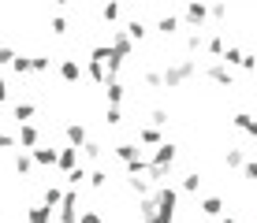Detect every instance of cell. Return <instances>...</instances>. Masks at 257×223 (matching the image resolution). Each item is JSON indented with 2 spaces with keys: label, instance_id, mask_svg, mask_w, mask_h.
Wrapping results in <instances>:
<instances>
[{
  "label": "cell",
  "instance_id": "cb8c5ba5",
  "mask_svg": "<svg viewBox=\"0 0 257 223\" xmlns=\"http://www.w3.org/2000/svg\"><path fill=\"white\" fill-rule=\"evenodd\" d=\"M64 178H67V186H71V190H78V186L86 182V167H82V164H75V167H71V171H67Z\"/></svg>",
  "mask_w": 257,
  "mask_h": 223
},
{
  "label": "cell",
  "instance_id": "277c9868",
  "mask_svg": "<svg viewBox=\"0 0 257 223\" xmlns=\"http://www.w3.org/2000/svg\"><path fill=\"white\" fill-rule=\"evenodd\" d=\"M108 49H112V56L123 64V60H131V52H135V41L127 38V30H112V45Z\"/></svg>",
  "mask_w": 257,
  "mask_h": 223
},
{
  "label": "cell",
  "instance_id": "7a4b0ae2",
  "mask_svg": "<svg viewBox=\"0 0 257 223\" xmlns=\"http://www.w3.org/2000/svg\"><path fill=\"white\" fill-rule=\"evenodd\" d=\"M56 208H60V212H56V219H60V223H75V219H78V190H71V186H67Z\"/></svg>",
  "mask_w": 257,
  "mask_h": 223
},
{
  "label": "cell",
  "instance_id": "3957f363",
  "mask_svg": "<svg viewBox=\"0 0 257 223\" xmlns=\"http://www.w3.org/2000/svg\"><path fill=\"white\" fill-rule=\"evenodd\" d=\"M183 19H187V26H194V30H205V23H209V4H205V0H187Z\"/></svg>",
  "mask_w": 257,
  "mask_h": 223
},
{
  "label": "cell",
  "instance_id": "ee69618b",
  "mask_svg": "<svg viewBox=\"0 0 257 223\" xmlns=\"http://www.w3.org/2000/svg\"><path fill=\"white\" fill-rule=\"evenodd\" d=\"M238 67H242L246 75H250V71L257 67V56H253V52H242V60H238Z\"/></svg>",
  "mask_w": 257,
  "mask_h": 223
},
{
  "label": "cell",
  "instance_id": "b9f144b4",
  "mask_svg": "<svg viewBox=\"0 0 257 223\" xmlns=\"http://www.w3.org/2000/svg\"><path fill=\"white\" fill-rule=\"evenodd\" d=\"M149 127H168V112L164 108H153V112H149Z\"/></svg>",
  "mask_w": 257,
  "mask_h": 223
},
{
  "label": "cell",
  "instance_id": "7dc6e473",
  "mask_svg": "<svg viewBox=\"0 0 257 223\" xmlns=\"http://www.w3.org/2000/svg\"><path fill=\"white\" fill-rule=\"evenodd\" d=\"M0 149H15V138H12V134H4V130H0Z\"/></svg>",
  "mask_w": 257,
  "mask_h": 223
},
{
  "label": "cell",
  "instance_id": "1f68e13d",
  "mask_svg": "<svg viewBox=\"0 0 257 223\" xmlns=\"http://www.w3.org/2000/svg\"><path fill=\"white\" fill-rule=\"evenodd\" d=\"M8 67H12L15 75H30V56H19V52H15V56H12V64H8Z\"/></svg>",
  "mask_w": 257,
  "mask_h": 223
},
{
  "label": "cell",
  "instance_id": "8992f818",
  "mask_svg": "<svg viewBox=\"0 0 257 223\" xmlns=\"http://www.w3.org/2000/svg\"><path fill=\"white\" fill-rule=\"evenodd\" d=\"M38 141H41V130L34 127L30 119H26V123H19V134H15V145H19V149H34Z\"/></svg>",
  "mask_w": 257,
  "mask_h": 223
},
{
  "label": "cell",
  "instance_id": "f6af8a7d",
  "mask_svg": "<svg viewBox=\"0 0 257 223\" xmlns=\"http://www.w3.org/2000/svg\"><path fill=\"white\" fill-rule=\"evenodd\" d=\"M75 223H101V212H78Z\"/></svg>",
  "mask_w": 257,
  "mask_h": 223
},
{
  "label": "cell",
  "instance_id": "5bb4252c",
  "mask_svg": "<svg viewBox=\"0 0 257 223\" xmlns=\"http://www.w3.org/2000/svg\"><path fill=\"white\" fill-rule=\"evenodd\" d=\"M153 30L161 34V38H172V34H179V19H175V15H161Z\"/></svg>",
  "mask_w": 257,
  "mask_h": 223
},
{
  "label": "cell",
  "instance_id": "d590c367",
  "mask_svg": "<svg viewBox=\"0 0 257 223\" xmlns=\"http://www.w3.org/2000/svg\"><path fill=\"white\" fill-rule=\"evenodd\" d=\"M101 19H104V23H108V26H112V23H116V19H119V4H116V0H108V4H104V8H101Z\"/></svg>",
  "mask_w": 257,
  "mask_h": 223
},
{
  "label": "cell",
  "instance_id": "30bf717a",
  "mask_svg": "<svg viewBox=\"0 0 257 223\" xmlns=\"http://www.w3.org/2000/svg\"><path fill=\"white\" fill-rule=\"evenodd\" d=\"M149 178V186H161V182H168L172 178V167H161V164H146V171H142Z\"/></svg>",
  "mask_w": 257,
  "mask_h": 223
},
{
  "label": "cell",
  "instance_id": "484cf974",
  "mask_svg": "<svg viewBox=\"0 0 257 223\" xmlns=\"http://www.w3.org/2000/svg\"><path fill=\"white\" fill-rule=\"evenodd\" d=\"M116 156L127 164V160H135V156H142V149L135 145V141H123V145H116Z\"/></svg>",
  "mask_w": 257,
  "mask_h": 223
},
{
  "label": "cell",
  "instance_id": "ab89813d",
  "mask_svg": "<svg viewBox=\"0 0 257 223\" xmlns=\"http://www.w3.org/2000/svg\"><path fill=\"white\" fill-rule=\"evenodd\" d=\"M49 30L56 34V38H64V34H67V19H64V15H52V19H49Z\"/></svg>",
  "mask_w": 257,
  "mask_h": 223
},
{
  "label": "cell",
  "instance_id": "ac0fdd59",
  "mask_svg": "<svg viewBox=\"0 0 257 223\" xmlns=\"http://www.w3.org/2000/svg\"><path fill=\"white\" fill-rule=\"evenodd\" d=\"M138 141H142V145H161L164 134H161V127H142L138 130Z\"/></svg>",
  "mask_w": 257,
  "mask_h": 223
},
{
  "label": "cell",
  "instance_id": "8d00e7d4",
  "mask_svg": "<svg viewBox=\"0 0 257 223\" xmlns=\"http://www.w3.org/2000/svg\"><path fill=\"white\" fill-rule=\"evenodd\" d=\"M49 64H52V60L45 56V52H41V56H30V71H34V75H45Z\"/></svg>",
  "mask_w": 257,
  "mask_h": 223
},
{
  "label": "cell",
  "instance_id": "9a60e30c",
  "mask_svg": "<svg viewBox=\"0 0 257 223\" xmlns=\"http://www.w3.org/2000/svg\"><path fill=\"white\" fill-rule=\"evenodd\" d=\"M231 123H235V127L246 134V138H257V123H253V115H250V112H238Z\"/></svg>",
  "mask_w": 257,
  "mask_h": 223
},
{
  "label": "cell",
  "instance_id": "bcb514c9",
  "mask_svg": "<svg viewBox=\"0 0 257 223\" xmlns=\"http://www.w3.org/2000/svg\"><path fill=\"white\" fill-rule=\"evenodd\" d=\"M12 56H15V49H8V45H0V64L8 67V64H12Z\"/></svg>",
  "mask_w": 257,
  "mask_h": 223
},
{
  "label": "cell",
  "instance_id": "7402d4cb",
  "mask_svg": "<svg viewBox=\"0 0 257 223\" xmlns=\"http://www.w3.org/2000/svg\"><path fill=\"white\" fill-rule=\"evenodd\" d=\"M201 212L212 216V219H220V216H224V201H220V197H205V201H201Z\"/></svg>",
  "mask_w": 257,
  "mask_h": 223
},
{
  "label": "cell",
  "instance_id": "60d3db41",
  "mask_svg": "<svg viewBox=\"0 0 257 223\" xmlns=\"http://www.w3.org/2000/svg\"><path fill=\"white\" fill-rule=\"evenodd\" d=\"M238 171H242V178H246V182H253V178H257V160H250V156H246Z\"/></svg>",
  "mask_w": 257,
  "mask_h": 223
},
{
  "label": "cell",
  "instance_id": "4dcf8cb0",
  "mask_svg": "<svg viewBox=\"0 0 257 223\" xmlns=\"http://www.w3.org/2000/svg\"><path fill=\"white\" fill-rule=\"evenodd\" d=\"M209 19L212 23H224L227 19V4H224V0H212V4H209Z\"/></svg>",
  "mask_w": 257,
  "mask_h": 223
},
{
  "label": "cell",
  "instance_id": "7c38bea8",
  "mask_svg": "<svg viewBox=\"0 0 257 223\" xmlns=\"http://www.w3.org/2000/svg\"><path fill=\"white\" fill-rule=\"evenodd\" d=\"M64 138H67V145H75V149H78L86 138H90V134H86L82 123H67V127H64Z\"/></svg>",
  "mask_w": 257,
  "mask_h": 223
},
{
  "label": "cell",
  "instance_id": "e0dca14e",
  "mask_svg": "<svg viewBox=\"0 0 257 223\" xmlns=\"http://www.w3.org/2000/svg\"><path fill=\"white\" fill-rule=\"evenodd\" d=\"M123 30H127V38H131V41H135V45H138V41H146V34H149V26H146V23H142V19H131L127 26H123Z\"/></svg>",
  "mask_w": 257,
  "mask_h": 223
},
{
  "label": "cell",
  "instance_id": "f35d334b",
  "mask_svg": "<svg viewBox=\"0 0 257 223\" xmlns=\"http://www.w3.org/2000/svg\"><path fill=\"white\" fill-rule=\"evenodd\" d=\"M142 82H146L149 89H164V86H161V71H157V67H149L146 75H142Z\"/></svg>",
  "mask_w": 257,
  "mask_h": 223
},
{
  "label": "cell",
  "instance_id": "83f0119b",
  "mask_svg": "<svg viewBox=\"0 0 257 223\" xmlns=\"http://www.w3.org/2000/svg\"><path fill=\"white\" fill-rule=\"evenodd\" d=\"M90 60H97V64L108 67V64H112V49H108V45H93V49H90Z\"/></svg>",
  "mask_w": 257,
  "mask_h": 223
},
{
  "label": "cell",
  "instance_id": "52a82bcc",
  "mask_svg": "<svg viewBox=\"0 0 257 223\" xmlns=\"http://www.w3.org/2000/svg\"><path fill=\"white\" fill-rule=\"evenodd\" d=\"M175 156H179V149H175L172 141H161V145L153 149V160H149V164H161V167H172V164H175Z\"/></svg>",
  "mask_w": 257,
  "mask_h": 223
},
{
  "label": "cell",
  "instance_id": "836d02e7",
  "mask_svg": "<svg viewBox=\"0 0 257 223\" xmlns=\"http://www.w3.org/2000/svg\"><path fill=\"white\" fill-rule=\"evenodd\" d=\"M201 49H205V34H201V30L187 34V52H201Z\"/></svg>",
  "mask_w": 257,
  "mask_h": 223
},
{
  "label": "cell",
  "instance_id": "ffe728a7",
  "mask_svg": "<svg viewBox=\"0 0 257 223\" xmlns=\"http://www.w3.org/2000/svg\"><path fill=\"white\" fill-rule=\"evenodd\" d=\"M86 75H90V82H97V86L108 82V71H104V64H97V60H90V64H86Z\"/></svg>",
  "mask_w": 257,
  "mask_h": 223
},
{
  "label": "cell",
  "instance_id": "f546056e",
  "mask_svg": "<svg viewBox=\"0 0 257 223\" xmlns=\"http://www.w3.org/2000/svg\"><path fill=\"white\" fill-rule=\"evenodd\" d=\"M201 182H205V178H201L198 171L183 175V193H198V190H201Z\"/></svg>",
  "mask_w": 257,
  "mask_h": 223
},
{
  "label": "cell",
  "instance_id": "6da1fadb",
  "mask_svg": "<svg viewBox=\"0 0 257 223\" xmlns=\"http://www.w3.org/2000/svg\"><path fill=\"white\" fill-rule=\"evenodd\" d=\"M194 75H198V64H194V60H175V64H168L161 71V86L164 89H179V86H187Z\"/></svg>",
  "mask_w": 257,
  "mask_h": 223
},
{
  "label": "cell",
  "instance_id": "8fae6325",
  "mask_svg": "<svg viewBox=\"0 0 257 223\" xmlns=\"http://www.w3.org/2000/svg\"><path fill=\"white\" fill-rule=\"evenodd\" d=\"M60 78L75 86L78 78H82V67H78V60H60Z\"/></svg>",
  "mask_w": 257,
  "mask_h": 223
},
{
  "label": "cell",
  "instance_id": "681fc988",
  "mask_svg": "<svg viewBox=\"0 0 257 223\" xmlns=\"http://www.w3.org/2000/svg\"><path fill=\"white\" fill-rule=\"evenodd\" d=\"M220 223H235V219H231V216H220Z\"/></svg>",
  "mask_w": 257,
  "mask_h": 223
},
{
  "label": "cell",
  "instance_id": "f907efd6",
  "mask_svg": "<svg viewBox=\"0 0 257 223\" xmlns=\"http://www.w3.org/2000/svg\"><path fill=\"white\" fill-rule=\"evenodd\" d=\"M52 4H60V8H64V4H71V0H52Z\"/></svg>",
  "mask_w": 257,
  "mask_h": 223
},
{
  "label": "cell",
  "instance_id": "9c48e42d",
  "mask_svg": "<svg viewBox=\"0 0 257 223\" xmlns=\"http://www.w3.org/2000/svg\"><path fill=\"white\" fill-rule=\"evenodd\" d=\"M75 164H78V149H75V145H67V149H56V167H60L64 175H67Z\"/></svg>",
  "mask_w": 257,
  "mask_h": 223
},
{
  "label": "cell",
  "instance_id": "c3c4849f",
  "mask_svg": "<svg viewBox=\"0 0 257 223\" xmlns=\"http://www.w3.org/2000/svg\"><path fill=\"white\" fill-rule=\"evenodd\" d=\"M8 97H12V89H8V82H4V78H0V104H4Z\"/></svg>",
  "mask_w": 257,
  "mask_h": 223
},
{
  "label": "cell",
  "instance_id": "d6a6232c",
  "mask_svg": "<svg viewBox=\"0 0 257 223\" xmlns=\"http://www.w3.org/2000/svg\"><path fill=\"white\" fill-rule=\"evenodd\" d=\"M78 149H82V153L90 156V160H101V153H104V145H101V141H90V138H86Z\"/></svg>",
  "mask_w": 257,
  "mask_h": 223
},
{
  "label": "cell",
  "instance_id": "d4e9b609",
  "mask_svg": "<svg viewBox=\"0 0 257 223\" xmlns=\"http://www.w3.org/2000/svg\"><path fill=\"white\" fill-rule=\"evenodd\" d=\"M60 197H64V190H60V186H45V193H41V204H49V208H56L60 204Z\"/></svg>",
  "mask_w": 257,
  "mask_h": 223
},
{
  "label": "cell",
  "instance_id": "f1b7e54d",
  "mask_svg": "<svg viewBox=\"0 0 257 223\" xmlns=\"http://www.w3.org/2000/svg\"><path fill=\"white\" fill-rule=\"evenodd\" d=\"M86 182H90L93 190H104V186H108V171H101V167H97V171H86Z\"/></svg>",
  "mask_w": 257,
  "mask_h": 223
},
{
  "label": "cell",
  "instance_id": "7bdbcfd3",
  "mask_svg": "<svg viewBox=\"0 0 257 223\" xmlns=\"http://www.w3.org/2000/svg\"><path fill=\"white\" fill-rule=\"evenodd\" d=\"M123 167H127V175H142V171H146V160H142V156H135V160H127Z\"/></svg>",
  "mask_w": 257,
  "mask_h": 223
},
{
  "label": "cell",
  "instance_id": "44dd1931",
  "mask_svg": "<svg viewBox=\"0 0 257 223\" xmlns=\"http://www.w3.org/2000/svg\"><path fill=\"white\" fill-rule=\"evenodd\" d=\"M201 52H209L212 60H220V52H224V34H212V38H205V49Z\"/></svg>",
  "mask_w": 257,
  "mask_h": 223
},
{
  "label": "cell",
  "instance_id": "5b68a950",
  "mask_svg": "<svg viewBox=\"0 0 257 223\" xmlns=\"http://www.w3.org/2000/svg\"><path fill=\"white\" fill-rule=\"evenodd\" d=\"M205 78L212 86H224V89H231V67H224L220 60H212V64L205 67Z\"/></svg>",
  "mask_w": 257,
  "mask_h": 223
},
{
  "label": "cell",
  "instance_id": "4316f807",
  "mask_svg": "<svg viewBox=\"0 0 257 223\" xmlns=\"http://www.w3.org/2000/svg\"><path fill=\"white\" fill-rule=\"evenodd\" d=\"M34 112H38V108H34L30 101H19V104H15V108H12V115H15V119H19V123H26V119H34Z\"/></svg>",
  "mask_w": 257,
  "mask_h": 223
},
{
  "label": "cell",
  "instance_id": "e575fe53",
  "mask_svg": "<svg viewBox=\"0 0 257 223\" xmlns=\"http://www.w3.org/2000/svg\"><path fill=\"white\" fill-rule=\"evenodd\" d=\"M242 160H246V149H227V153H224L227 167H242Z\"/></svg>",
  "mask_w": 257,
  "mask_h": 223
},
{
  "label": "cell",
  "instance_id": "d6986e66",
  "mask_svg": "<svg viewBox=\"0 0 257 223\" xmlns=\"http://www.w3.org/2000/svg\"><path fill=\"white\" fill-rule=\"evenodd\" d=\"M127 186H131V193H138V197H146V193L153 190L146 175H127Z\"/></svg>",
  "mask_w": 257,
  "mask_h": 223
},
{
  "label": "cell",
  "instance_id": "4fadbf2b",
  "mask_svg": "<svg viewBox=\"0 0 257 223\" xmlns=\"http://www.w3.org/2000/svg\"><path fill=\"white\" fill-rule=\"evenodd\" d=\"M104 93H108V104H123V97H127V86H123L119 78H108V82H104Z\"/></svg>",
  "mask_w": 257,
  "mask_h": 223
},
{
  "label": "cell",
  "instance_id": "2e32d148",
  "mask_svg": "<svg viewBox=\"0 0 257 223\" xmlns=\"http://www.w3.org/2000/svg\"><path fill=\"white\" fill-rule=\"evenodd\" d=\"M52 212L56 208H49V204H34V208L26 212V223H52Z\"/></svg>",
  "mask_w": 257,
  "mask_h": 223
},
{
  "label": "cell",
  "instance_id": "ba28073f",
  "mask_svg": "<svg viewBox=\"0 0 257 223\" xmlns=\"http://www.w3.org/2000/svg\"><path fill=\"white\" fill-rule=\"evenodd\" d=\"M30 160H34V167H56V149H45L38 141V145L30 149Z\"/></svg>",
  "mask_w": 257,
  "mask_h": 223
},
{
  "label": "cell",
  "instance_id": "816d5d0a",
  "mask_svg": "<svg viewBox=\"0 0 257 223\" xmlns=\"http://www.w3.org/2000/svg\"><path fill=\"white\" fill-rule=\"evenodd\" d=\"M238 4H250V0H238Z\"/></svg>",
  "mask_w": 257,
  "mask_h": 223
},
{
  "label": "cell",
  "instance_id": "74e56055",
  "mask_svg": "<svg viewBox=\"0 0 257 223\" xmlns=\"http://www.w3.org/2000/svg\"><path fill=\"white\" fill-rule=\"evenodd\" d=\"M104 123H108V127H119V123H123V108H119V104H108V112H104Z\"/></svg>",
  "mask_w": 257,
  "mask_h": 223
},
{
  "label": "cell",
  "instance_id": "603a6c76",
  "mask_svg": "<svg viewBox=\"0 0 257 223\" xmlns=\"http://www.w3.org/2000/svg\"><path fill=\"white\" fill-rule=\"evenodd\" d=\"M34 171V160H30V153H23V149H19V153H15V175H30Z\"/></svg>",
  "mask_w": 257,
  "mask_h": 223
}]
</instances>
